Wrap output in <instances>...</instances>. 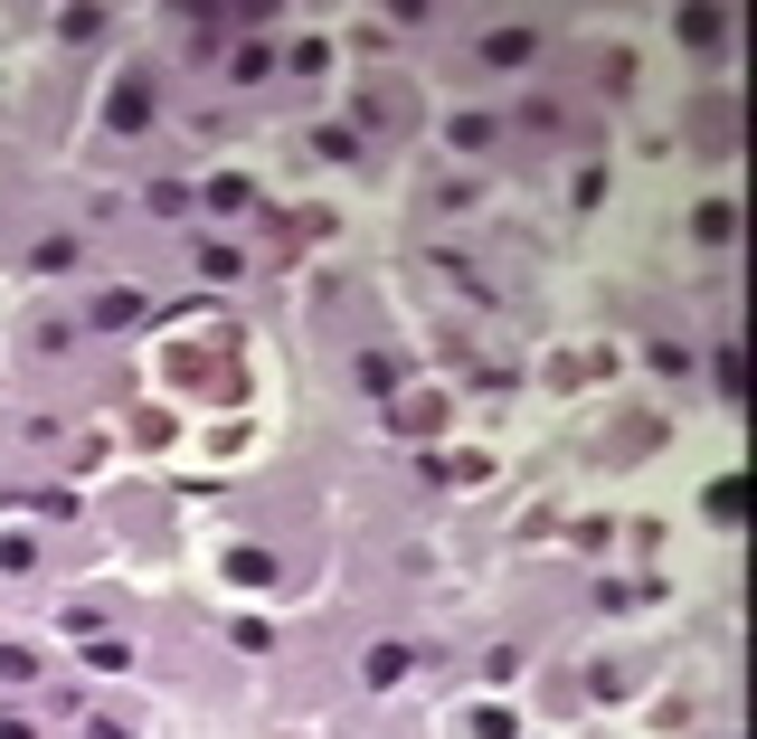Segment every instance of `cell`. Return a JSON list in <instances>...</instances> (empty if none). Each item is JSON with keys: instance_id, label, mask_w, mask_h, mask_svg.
Instances as JSON below:
<instances>
[{"instance_id": "6da1fadb", "label": "cell", "mask_w": 757, "mask_h": 739, "mask_svg": "<svg viewBox=\"0 0 757 739\" xmlns=\"http://www.w3.org/2000/svg\"><path fill=\"white\" fill-rule=\"evenodd\" d=\"M228 578H237V588H265V578H275V559H265V550H237Z\"/></svg>"}, {"instance_id": "7a4b0ae2", "label": "cell", "mask_w": 757, "mask_h": 739, "mask_svg": "<svg viewBox=\"0 0 757 739\" xmlns=\"http://www.w3.org/2000/svg\"><path fill=\"white\" fill-rule=\"evenodd\" d=\"M520 57H530V39H520V29H502L493 48H483V67H520Z\"/></svg>"}, {"instance_id": "3957f363", "label": "cell", "mask_w": 757, "mask_h": 739, "mask_svg": "<svg viewBox=\"0 0 757 739\" xmlns=\"http://www.w3.org/2000/svg\"><path fill=\"white\" fill-rule=\"evenodd\" d=\"M0 739H39V730H29V720H0Z\"/></svg>"}]
</instances>
